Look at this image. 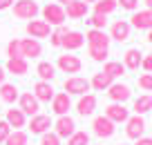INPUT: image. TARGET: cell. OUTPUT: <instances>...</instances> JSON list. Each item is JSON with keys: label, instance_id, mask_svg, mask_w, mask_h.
<instances>
[{"label": "cell", "instance_id": "obj_26", "mask_svg": "<svg viewBox=\"0 0 152 145\" xmlns=\"http://www.w3.org/2000/svg\"><path fill=\"white\" fill-rule=\"evenodd\" d=\"M36 74H38V78H40V80H47V83H52V80H54V76H56V67H54L52 63L43 60V63H38Z\"/></svg>", "mask_w": 152, "mask_h": 145}, {"label": "cell", "instance_id": "obj_13", "mask_svg": "<svg viewBox=\"0 0 152 145\" xmlns=\"http://www.w3.org/2000/svg\"><path fill=\"white\" fill-rule=\"evenodd\" d=\"M40 52H43L40 40H36V38H23L20 40V56L23 58H38Z\"/></svg>", "mask_w": 152, "mask_h": 145}, {"label": "cell", "instance_id": "obj_41", "mask_svg": "<svg viewBox=\"0 0 152 145\" xmlns=\"http://www.w3.org/2000/svg\"><path fill=\"white\" fill-rule=\"evenodd\" d=\"M141 67L148 71V74H152V54H148V56H143L141 60Z\"/></svg>", "mask_w": 152, "mask_h": 145}, {"label": "cell", "instance_id": "obj_10", "mask_svg": "<svg viewBox=\"0 0 152 145\" xmlns=\"http://www.w3.org/2000/svg\"><path fill=\"white\" fill-rule=\"evenodd\" d=\"M27 34H29V38H36V40H40V38H47L49 34H52V27H49L45 20H29L27 23Z\"/></svg>", "mask_w": 152, "mask_h": 145}, {"label": "cell", "instance_id": "obj_7", "mask_svg": "<svg viewBox=\"0 0 152 145\" xmlns=\"http://www.w3.org/2000/svg\"><path fill=\"white\" fill-rule=\"evenodd\" d=\"M143 132H145V121H143V116H139V114H134V116H130L128 121H125V136L132 141L141 138Z\"/></svg>", "mask_w": 152, "mask_h": 145}, {"label": "cell", "instance_id": "obj_39", "mask_svg": "<svg viewBox=\"0 0 152 145\" xmlns=\"http://www.w3.org/2000/svg\"><path fill=\"white\" fill-rule=\"evenodd\" d=\"M116 5H121L128 11H137L139 9V0H116Z\"/></svg>", "mask_w": 152, "mask_h": 145}, {"label": "cell", "instance_id": "obj_14", "mask_svg": "<svg viewBox=\"0 0 152 145\" xmlns=\"http://www.w3.org/2000/svg\"><path fill=\"white\" fill-rule=\"evenodd\" d=\"M128 38H130V23L128 20H116V23H112V27H110V40L125 42Z\"/></svg>", "mask_w": 152, "mask_h": 145}, {"label": "cell", "instance_id": "obj_32", "mask_svg": "<svg viewBox=\"0 0 152 145\" xmlns=\"http://www.w3.org/2000/svg\"><path fill=\"white\" fill-rule=\"evenodd\" d=\"M27 141H29L27 132H23V130H14L9 136H7L5 145H27Z\"/></svg>", "mask_w": 152, "mask_h": 145}, {"label": "cell", "instance_id": "obj_9", "mask_svg": "<svg viewBox=\"0 0 152 145\" xmlns=\"http://www.w3.org/2000/svg\"><path fill=\"white\" fill-rule=\"evenodd\" d=\"M105 116H107L114 125H116V123H125L130 118V109L125 107L123 103H112V105L105 107Z\"/></svg>", "mask_w": 152, "mask_h": 145}, {"label": "cell", "instance_id": "obj_2", "mask_svg": "<svg viewBox=\"0 0 152 145\" xmlns=\"http://www.w3.org/2000/svg\"><path fill=\"white\" fill-rule=\"evenodd\" d=\"M40 14V7H38L36 0H16L14 2V16L23 20H34Z\"/></svg>", "mask_w": 152, "mask_h": 145}, {"label": "cell", "instance_id": "obj_25", "mask_svg": "<svg viewBox=\"0 0 152 145\" xmlns=\"http://www.w3.org/2000/svg\"><path fill=\"white\" fill-rule=\"evenodd\" d=\"M112 83H114L112 76H107L105 71H99V74H94V78L90 80V87L96 89V92H103V89H107Z\"/></svg>", "mask_w": 152, "mask_h": 145}, {"label": "cell", "instance_id": "obj_28", "mask_svg": "<svg viewBox=\"0 0 152 145\" xmlns=\"http://www.w3.org/2000/svg\"><path fill=\"white\" fill-rule=\"evenodd\" d=\"M103 71L107 76H112V78H119V76L125 74V67H123V63H119V60H105Z\"/></svg>", "mask_w": 152, "mask_h": 145}, {"label": "cell", "instance_id": "obj_19", "mask_svg": "<svg viewBox=\"0 0 152 145\" xmlns=\"http://www.w3.org/2000/svg\"><path fill=\"white\" fill-rule=\"evenodd\" d=\"M96 109V96L94 94H83L78 103H76V112L81 114V116H92Z\"/></svg>", "mask_w": 152, "mask_h": 145}, {"label": "cell", "instance_id": "obj_40", "mask_svg": "<svg viewBox=\"0 0 152 145\" xmlns=\"http://www.w3.org/2000/svg\"><path fill=\"white\" fill-rule=\"evenodd\" d=\"M9 134H11V125L7 121H0V143H5Z\"/></svg>", "mask_w": 152, "mask_h": 145}, {"label": "cell", "instance_id": "obj_33", "mask_svg": "<svg viewBox=\"0 0 152 145\" xmlns=\"http://www.w3.org/2000/svg\"><path fill=\"white\" fill-rule=\"evenodd\" d=\"M67 31H69V29H67L65 25H58L56 29H52V34H49V42H52V47H61Z\"/></svg>", "mask_w": 152, "mask_h": 145}, {"label": "cell", "instance_id": "obj_18", "mask_svg": "<svg viewBox=\"0 0 152 145\" xmlns=\"http://www.w3.org/2000/svg\"><path fill=\"white\" fill-rule=\"evenodd\" d=\"M83 42H85V34H81V31H67L65 34V38H63V49H67V52H76L78 47H83Z\"/></svg>", "mask_w": 152, "mask_h": 145}, {"label": "cell", "instance_id": "obj_4", "mask_svg": "<svg viewBox=\"0 0 152 145\" xmlns=\"http://www.w3.org/2000/svg\"><path fill=\"white\" fill-rule=\"evenodd\" d=\"M18 105H20V112L25 114V116H36L38 109H40V103H38V98L34 96L31 92H23L18 96Z\"/></svg>", "mask_w": 152, "mask_h": 145}, {"label": "cell", "instance_id": "obj_12", "mask_svg": "<svg viewBox=\"0 0 152 145\" xmlns=\"http://www.w3.org/2000/svg\"><path fill=\"white\" fill-rule=\"evenodd\" d=\"M49 103H52V112H54V114H58V116H65V114L72 109L69 94H65V92H58V94H54V98L49 101Z\"/></svg>", "mask_w": 152, "mask_h": 145}, {"label": "cell", "instance_id": "obj_47", "mask_svg": "<svg viewBox=\"0 0 152 145\" xmlns=\"http://www.w3.org/2000/svg\"><path fill=\"white\" fill-rule=\"evenodd\" d=\"M56 2H61V5H67V2H72V0H56Z\"/></svg>", "mask_w": 152, "mask_h": 145}, {"label": "cell", "instance_id": "obj_35", "mask_svg": "<svg viewBox=\"0 0 152 145\" xmlns=\"http://www.w3.org/2000/svg\"><path fill=\"white\" fill-rule=\"evenodd\" d=\"M90 25H92V29H105V25H107V16L94 14V16L90 18Z\"/></svg>", "mask_w": 152, "mask_h": 145}, {"label": "cell", "instance_id": "obj_1", "mask_svg": "<svg viewBox=\"0 0 152 145\" xmlns=\"http://www.w3.org/2000/svg\"><path fill=\"white\" fill-rule=\"evenodd\" d=\"M40 14H43V20L49 25V27H58V25H65V20H67L65 9H63V5H58V2L45 5L43 9H40Z\"/></svg>", "mask_w": 152, "mask_h": 145}, {"label": "cell", "instance_id": "obj_42", "mask_svg": "<svg viewBox=\"0 0 152 145\" xmlns=\"http://www.w3.org/2000/svg\"><path fill=\"white\" fill-rule=\"evenodd\" d=\"M134 145H152V138H150V136H141V138H137Z\"/></svg>", "mask_w": 152, "mask_h": 145}, {"label": "cell", "instance_id": "obj_29", "mask_svg": "<svg viewBox=\"0 0 152 145\" xmlns=\"http://www.w3.org/2000/svg\"><path fill=\"white\" fill-rule=\"evenodd\" d=\"M87 56H90L94 63H105L107 56H110V49L107 47H92V45H87Z\"/></svg>", "mask_w": 152, "mask_h": 145}, {"label": "cell", "instance_id": "obj_36", "mask_svg": "<svg viewBox=\"0 0 152 145\" xmlns=\"http://www.w3.org/2000/svg\"><path fill=\"white\" fill-rule=\"evenodd\" d=\"M7 56L9 58H23L20 56V40H11L7 45Z\"/></svg>", "mask_w": 152, "mask_h": 145}, {"label": "cell", "instance_id": "obj_21", "mask_svg": "<svg viewBox=\"0 0 152 145\" xmlns=\"http://www.w3.org/2000/svg\"><path fill=\"white\" fill-rule=\"evenodd\" d=\"M85 40L92 47H110V36L105 34V29H90L85 34Z\"/></svg>", "mask_w": 152, "mask_h": 145}, {"label": "cell", "instance_id": "obj_5", "mask_svg": "<svg viewBox=\"0 0 152 145\" xmlns=\"http://www.w3.org/2000/svg\"><path fill=\"white\" fill-rule=\"evenodd\" d=\"M54 67H58V69H61V71H65V74L76 76L78 71H81L83 63H81V58H78V56L65 54V56H58V60H56V65H54Z\"/></svg>", "mask_w": 152, "mask_h": 145}, {"label": "cell", "instance_id": "obj_16", "mask_svg": "<svg viewBox=\"0 0 152 145\" xmlns=\"http://www.w3.org/2000/svg\"><path fill=\"white\" fill-rule=\"evenodd\" d=\"M65 16L67 18H85L87 11H90V7H87V2H83V0H72V2H67L65 7Z\"/></svg>", "mask_w": 152, "mask_h": 145}, {"label": "cell", "instance_id": "obj_11", "mask_svg": "<svg viewBox=\"0 0 152 145\" xmlns=\"http://www.w3.org/2000/svg\"><path fill=\"white\" fill-rule=\"evenodd\" d=\"M107 96H110L112 103H125V101H130L132 92H130V87L123 85V83H112L107 87Z\"/></svg>", "mask_w": 152, "mask_h": 145}, {"label": "cell", "instance_id": "obj_20", "mask_svg": "<svg viewBox=\"0 0 152 145\" xmlns=\"http://www.w3.org/2000/svg\"><path fill=\"white\" fill-rule=\"evenodd\" d=\"M130 20H132V23H130V27H134V29H152V11H150V9L134 11Z\"/></svg>", "mask_w": 152, "mask_h": 145}, {"label": "cell", "instance_id": "obj_6", "mask_svg": "<svg viewBox=\"0 0 152 145\" xmlns=\"http://www.w3.org/2000/svg\"><path fill=\"white\" fill-rule=\"evenodd\" d=\"M92 130H94V134L99 136V138H110V136H114L116 127H114V123L103 114V116H96L94 121H92Z\"/></svg>", "mask_w": 152, "mask_h": 145}, {"label": "cell", "instance_id": "obj_37", "mask_svg": "<svg viewBox=\"0 0 152 145\" xmlns=\"http://www.w3.org/2000/svg\"><path fill=\"white\" fill-rule=\"evenodd\" d=\"M40 145H61V138L52 132H45V134H40Z\"/></svg>", "mask_w": 152, "mask_h": 145}, {"label": "cell", "instance_id": "obj_34", "mask_svg": "<svg viewBox=\"0 0 152 145\" xmlns=\"http://www.w3.org/2000/svg\"><path fill=\"white\" fill-rule=\"evenodd\" d=\"M67 145H90V134L83 130H76L74 134L67 138Z\"/></svg>", "mask_w": 152, "mask_h": 145}, {"label": "cell", "instance_id": "obj_46", "mask_svg": "<svg viewBox=\"0 0 152 145\" xmlns=\"http://www.w3.org/2000/svg\"><path fill=\"white\" fill-rule=\"evenodd\" d=\"M148 42L152 45V29H148Z\"/></svg>", "mask_w": 152, "mask_h": 145}, {"label": "cell", "instance_id": "obj_8", "mask_svg": "<svg viewBox=\"0 0 152 145\" xmlns=\"http://www.w3.org/2000/svg\"><path fill=\"white\" fill-rule=\"evenodd\" d=\"M52 125H54V130H56L54 134H56L58 138H69V136L76 132V123H74V118L67 116V114H65V116H58V121H56V123H52Z\"/></svg>", "mask_w": 152, "mask_h": 145}, {"label": "cell", "instance_id": "obj_3", "mask_svg": "<svg viewBox=\"0 0 152 145\" xmlns=\"http://www.w3.org/2000/svg\"><path fill=\"white\" fill-rule=\"evenodd\" d=\"M65 94H69V96H83V94H90V80L83 78V76H69V78L65 80Z\"/></svg>", "mask_w": 152, "mask_h": 145}, {"label": "cell", "instance_id": "obj_44", "mask_svg": "<svg viewBox=\"0 0 152 145\" xmlns=\"http://www.w3.org/2000/svg\"><path fill=\"white\" fill-rule=\"evenodd\" d=\"M5 78H7V74H5V67H2V65H0V85H2V83H5Z\"/></svg>", "mask_w": 152, "mask_h": 145}, {"label": "cell", "instance_id": "obj_31", "mask_svg": "<svg viewBox=\"0 0 152 145\" xmlns=\"http://www.w3.org/2000/svg\"><path fill=\"white\" fill-rule=\"evenodd\" d=\"M116 7H119V5H116V0H96V2H94V14L107 16V14H112Z\"/></svg>", "mask_w": 152, "mask_h": 145}, {"label": "cell", "instance_id": "obj_15", "mask_svg": "<svg viewBox=\"0 0 152 145\" xmlns=\"http://www.w3.org/2000/svg\"><path fill=\"white\" fill-rule=\"evenodd\" d=\"M34 96L38 98V103H49V101L54 98V87H52V83H47V80H38L36 85H34Z\"/></svg>", "mask_w": 152, "mask_h": 145}, {"label": "cell", "instance_id": "obj_17", "mask_svg": "<svg viewBox=\"0 0 152 145\" xmlns=\"http://www.w3.org/2000/svg\"><path fill=\"white\" fill-rule=\"evenodd\" d=\"M49 127H52V118L47 114H36L29 121V132L31 134H45V132H49Z\"/></svg>", "mask_w": 152, "mask_h": 145}, {"label": "cell", "instance_id": "obj_24", "mask_svg": "<svg viewBox=\"0 0 152 145\" xmlns=\"http://www.w3.org/2000/svg\"><path fill=\"white\" fill-rule=\"evenodd\" d=\"M18 96H20V92H18L16 85H11V83H2L0 85V98L5 101V103L14 105L16 101H18Z\"/></svg>", "mask_w": 152, "mask_h": 145}, {"label": "cell", "instance_id": "obj_38", "mask_svg": "<svg viewBox=\"0 0 152 145\" xmlns=\"http://www.w3.org/2000/svg\"><path fill=\"white\" fill-rule=\"evenodd\" d=\"M139 87L143 92H152V74H141L139 76Z\"/></svg>", "mask_w": 152, "mask_h": 145}, {"label": "cell", "instance_id": "obj_45", "mask_svg": "<svg viewBox=\"0 0 152 145\" xmlns=\"http://www.w3.org/2000/svg\"><path fill=\"white\" fill-rule=\"evenodd\" d=\"M145 9H150V11H152V0H145Z\"/></svg>", "mask_w": 152, "mask_h": 145}, {"label": "cell", "instance_id": "obj_22", "mask_svg": "<svg viewBox=\"0 0 152 145\" xmlns=\"http://www.w3.org/2000/svg\"><path fill=\"white\" fill-rule=\"evenodd\" d=\"M5 71H9V74H14V76H25L29 71L27 58H9V60H7Z\"/></svg>", "mask_w": 152, "mask_h": 145}, {"label": "cell", "instance_id": "obj_48", "mask_svg": "<svg viewBox=\"0 0 152 145\" xmlns=\"http://www.w3.org/2000/svg\"><path fill=\"white\" fill-rule=\"evenodd\" d=\"M83 2H87V5H90V2H96V0H83Z\"/></svg>", "mask_w": 152, "mask_h": 145}, {"label": "cell", "instance_id": "obj_23", "mask_svg": "<svg viewBox=\"0 0 152 145\" xmlns=\"http://www.w3.org/2000/svg\"><path fill=\"white\" fill-rule=\"evenodd\" d=\"M141 60H143V54L139 52L137 47H132V49H128V52L123 54V67L125 69H139V67H141Z\"/></svg>", "mask_w": 152, "mask_h": 145}, {"label": "cell", "instance_id": "obj_27", "mask_svg": "<svg viewBox=\"0 0 152 145\" xmlns=\"http://www.w3.org/2000/svg\"><path fill=\"white\" fill-rule=\"evenodd\" d=\"M5 121L9 123L11 127H16V130H20V127H25V123H27V116H25L20 109H7V116Z\"/></svg>", "mask_w": 152, "mask_h": 145}, {"label": "cell", "instance_id": "obj_30", "mask_svg": "<svg viewBox=\"0 0 152 145\" xmlns=\"http://www.w3.org/2000/svg\"><path fill=\"white\" fill-rule=\"evenodd\" d=\"M150 109H152V96L143 94V96H139V98L134 101V114L143 116V114H145V112H150Z\"/></svg>", "mask_w": 152, "mask_h": 145}, {"label": "cell", "instance_id": "obj_43", "mask_svg": "<svg viewBox=\"0 0 152 145\" xmlns=\"http://www.w3.org/2000/svg\"><path fill=\"white\" fill-rule=\"evenodd\" d=\"M16 0H0V11H5V9H9L11 5H14Z\"/></svg>", "mask_w": 152, "mask_h": 145}]
</instances>
